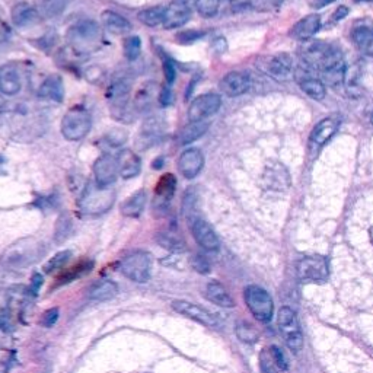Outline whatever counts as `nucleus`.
I'll return each instance as SVG.
<instances>
[{
	"instance_id": "obj_18",
	"label": "nucleus",
	"mask_w": 373,
	"mask_h": 373,
	"mask_svg": "<svg viewBox=\"0 0 373 373\" xmlns=\"http://www.w3.org/2000/svg\"><path fill=\"white\" fill-rule=\"evenodd\" d=\"M203 167H204V156L201 151L196 148L184 151L178 159V168L182 177L186 179L196 178L201 172Z\"/></svg>"
},
{
	"instance_id": "obj_47",
	"label": "nucleus",
	"mask_w": 373,
	"mask_h": 373,
	"mask_svg": "<svg viewBox=\"0 0 373 373\" xmlns=\"http://www.w3.org/2000/svg\"><path fill=\"white\" fill-rule=\"evenodd\" d=\"M268 351H270V356H272L273 362L276 363V366L279 369H282V370H286L287 369V360H286V358L283 355V351L279 350L276 346H273Z\"/></svg>"
},
{
	"instance_id": "obj_16",
	"label": "nucleus",
	"mask_w": 373,
	"mask_h": 373,
	"mask_svg": "<svg viewBox=\"0 0 373 373\" xmlns=\"http://www.w3.org/2000/svg\"><path fill=\"white\" fill-rule=\"evenodd\" d=\"M175 186H177V179L172 174H165L160 177L155 189V201H153L155 212L158 210V213H160L168 209V206L175 193Z\"/></svg>"
},
{
	"instance_id": "obj_60",
	"label": "nucleus",
	"mask_w": 373,
	"mask_h": 373,
	"mask_svg": "<svg viewBox=\"0 0 373 373\" xmlns=\"http://www.w3.org/2000/svg\"><path fill=\"white\" fill-rule=\"evenodd\" d=\"M369 235H370V242L373 244V226L370 227V231H369Z\"/></svg>"
},
{
	"instance_id": "obj_59",
	"label": "nucleus",
	"mask_w": 373,
	"mask_h": 373,
	"mask_svg": "<svg viewBox=\"0 0 373 373\" xmlns=\"http://www.w3.org/2000/svg\"><path fill=\"white\" fill-rule=\"evenodd\" d=\"M4 110H5V103L2 102V99H0V115H2Z\"/></svg>"
},
{
	"instance_id": "obj_30",
	"label": "nucleus",
	"mask_w": 373,
	"mask_h": 373,
	"mask_svg": "<svg viewBox=\"0 0 373 373\" xmlns=\"http://www.w3.org/2000/svg\"><path fill=\"white\" fill-rule=\"evenodd\" d=\"M204 295L212 303H215L217 306H222V308H234L235 306V302H234L232 296L229 295V292H227V290L217 282H210L209 284H207Z\"/></svg>"
},
{
	"instance_id": "obj_45",
	"label": "nucleus",
	"mask_w": 373,
	"mask_h": 373,
	"mask_svg": "<svg viewBox=\"0 0 373 373\" xmlns=\"http://www.w3.org/2000/svg\"><path fill=\"white\" fill-rule=\"evenodd\" d=\"M236 334L239 340L245 343H255L258 340V334L254 331V328L248 324H239L236 328Z\"/></svg>"
},
{
	"instance_id": "obj_62",
	"label": "nucleus",
	"mask_w": 373,
	"mask_h": 373,
	"mask_svg": "<svg viewBox=\"0 0 373 373\" xmlns=\"http://www.w3.org/2000/svg\"><path fill=\"white\" fill-rule=\"evenodd\" d=\"M370 122L373 124V114H372V118H370Z\"/></svg>"
},
{
	"instance_id": "obj_44",
	"label": "nucleus",
	"mask_w": 373,
	"mask_h": 373,
	"mask_svg": "<svg viewBox=\"0 0 373 373\" xmlns=\"http://www.w3.org/2000/svg\"><path fill=\"white\" fill-rule=\"evenodd\" d=\"M283 0H251V6L258 12H272L282 6Z\"/></svg>"
},
{
	"instance_id": "obj_6",
	"label": "nucleus",
	"mask_w": 373,
	"mask_h": 373,
	"mask_svg": "<svg viewBox=\"0 0 373 373\" xmlns=\"http://www.w3.org/2000/svg\"><path fill=\"white\" fill-rule=\"evenodd\" d=\"M92 126L91 114L82 107L69 110L63 120H61V134L70 141H77L84 139Z\"/></svg>"
},
{
	"instance_id": "obj_26",
	"label": "nucleus",
	"mask_w": 373,
	"mask_h": 373,
	"mask_svg": "<svg viewBox=\"0 0 373 373\" xmlns=\"http://www.w3.org/2000/svg\"><path fill=\"white\" fill-rule=\"evenodd\" d=\"M320 27L321 18L318 15H308L306 18L301 19L298 24H295L292 31H290V35L299 41H308L318 32Z\"/></svg>"
},
{
	"instance_id": "obj_36",
	"label": "nucleus",
	"mask_w": 373,
	"mask_h": 373,
	"mask_svg": "<svg viewBox=\"0 0 373 373\" xmlns=\"http://www.w3.org/2000/svg\"><path fill=\"white\" fill-rule=\"evenodd\" d=\"M322 75V82L325 87H331V88H339L343 85V82L346 79V65H344V60L340 61V63L331 66L329 69L321 72Z\"/></svg>"
},
{
	"instance_id": "obj_27",
	"label": "nucleus",
	"mask_w": 373,
	"mask_h": 373,
	"mask_svg": "<svg viewBox=\"0 0 373 373\" xmlns=\"http://www.w3.org/2000/svg\"><path fill=\"white\" fill-rule=\"evenodd\" d=\"M39 98L43 99H50V101H56V102H61L63 101L65 96V84H63V79L57 75H51L49 76L43 84L39 87L38 91Z\"/></svg>"
},
{
	"instance_id": "obj_1",
	"label": "nucleus",
	"mask_w": 373,
	"mask_h": 373,
	"mask_svg": "<svg viewBox=\"0 0 373 373\" xmlns=\"http://www.w3.org/2000/svg\"><path fill=\"white\" fill-rule=\"evenodd\" d=\"M68 41L76 54L85 56L101 47L102 32L95 20H79L68 31Z\"/></svg>"
},
{
	"instance_id": "obj_40",
	"label": "nucleus",
	"mask_w": 373,
	"mask_h": 373,
	"mask_svg": "<svg viewBox=\"0 0 373 373\" xmlns=\"http://www.w3.org/2000/svg\"><path fill=\"white\" fill-rule=\"evenodd\" d=\"M72 232V220L68 215H61L58 219H57V223H56V232H54V239L56 242H63L66 241V238L70 235Z\"/></svg>"
},
{
	"instance_id": "obj_24",
	"label": "nucleus",
	"mask_w": 373,
	"mask_h": 373,
	"mask_svg": "<svg viewBox=\"0 0 373 373\" xmlns=\"http://www.w3.org/2000/svg\"><path fill=\"white\" fill-rule=\"evenodd\" d=\"M296 79H298V84L301 87V89L309 96L315 101H322L325 98L327 89L324 82L314 77L310 73L308 72H302V69H299L296 72Z\"/></svg>"
},
{
	"instance_id": "obj_38",
	"label": "nucleus",
	"mask_w": 373,
	"mask_h": 373,
	"mask_svg": "<svg viewBox=\"0 0 373 373\" xmlns=\"http://www.w3.org/2000/svg\"><path fill=\"white\" fill-rule=\"evenodd\" d=\"M156 241L162 248H165V250H170L174 253L185 251V242L174 232H160L156 236Z\"/></svg>"
},
{
	"instance_id": "obj_13",
	"label": "nucleus",
	"mask_w": 373,
	"mask_h": 373,
	"mask_svg": "<svg viewBox=\"0 0 373 373\" xmlns=\"http://www.w3.org/2000/svg\"><path fill=\"white\" fill-rule=\"evenodd\" d=\"M264 70L277 82H287L293 77V60L287 53H279L265 60Z\"/></svg>"
},
{
	"instance_id": "obj_15",
	"label": "nucleus",
	"mask_w": 373,
	"mask_h": 373,
	"mask_svg": "<svg viewBox=\"0 0 373 373\" xmlns=\"http://www.w3.org/2000/svg\"><path fill=\"white\" fill-rule=\"evenodd\" d=\"M191 232L196 242L206 251H217L220 242L213 231V227L207 223L204 219L196 217L191 223Z\"/></svg>"
},
{
	"instance_id": "obj_57",
	"label": "nucleus",
	"mask_w": 373,
	"mask_h": 373,
	"mask_svg": "<svg viewBox=\"0 0 373 373\" xmlns=\"http://www.w3.org/2000/svg\"><path fill=\"white\" fill-rule=\"evenodd\" d=\"M41 283H43V277H41L39 274H34V277H32V290H34V292H37L38 287L41 286Z\"/></svg>"
},
{
	"instance_id": "obj_35",
	"label": "nucleus",
	"mask_w": 373,
	"mask_h": 373,
	"mask_svg": "<svg viewBox=\"0 0 373 373\" xmlns=\"http://www.w3.org/2000/svg\"><path fill=\"white\" fill-rule=\"evenodd\" d=\"M353 41L358 49L366 54L373 57V30L367 27H360L353 31Z\"/></svg>"
},
{
	"instance_id": "obj_17",
	"label": "nucleus",
	"mask_w": 373,
	"mask_h": 373,
	"mask_svg": "<svg viewBox=\"0 0 373 373\" xmlns=\"http://www.w3.org/2000/svg\"><path fill=\"white\" fill-rule=\"evenodd\" d=\"M263 181L265 184V186L268 190H273L276 193L284 191L290 186V174L289 171L283 167L282 163L274 162L270 163L264 171V177Z\"/></svg>"
},
{
	"instance_id": "obj_46",
	"label": "nucleus",
	"mask_w": 373,
	"mask_h": 373,
	"mask_svg": "<svg viewBox=\"0 0 373 373\" xmlns=\"http://www.w3.org/2000/svg\"><path fill=\"white\" fill-rule=\"evenodd\" d=\"M260 370L261 373H279L276 366H274V362L270 356V351L267 350H263L261 355H260Z\"/></svg>"
},
{
	"instance_id": "obj_55",
	"label": "nucleus",
	"mask_w": 373,
	"mask_h": 373,
	"mask_svg": "<svg viewBox=\"0 0 373 373\" xmlns=\"http://www.w3.org/2000/svg\"><path fill=\"white\" fill-rule=\"evenodd\" d=\"M229 2H231V6H232L235 11L244 9V8H246L248 5H251V0H229Z\"/></svg>"
},
{
	"instance_id": "obj_49",
	"label": "nucleus",
	"mask_w": 373,
	"mask_h": 373,
	"mask_svg": "<svg viewBox=\"0 0 373 373\" xmlns=\"http://www.w3.org/2000/svg\"><path fill=\"white\" fill-rule=\"evenodd\" d=\"M57 320H58V309L53 308V309H49L47 312L43 315V318H41V324H43L46 328H50L56 324Z\"/></svg>"
},
{
	"instance_id": "obj_8",
	"label": "nucleus",
	"mask_w": 373,
	"mask_h": 373,
	"mask_svg": "<svg viewBox=\"0 0 373 373\" xmlns=\"http://www.w3.org/2000/svg\"><path fill=\"white\" fill-rule=\"evenodd\" d=\"M279 328L287 347L298 353L303 347V336L299 327V321L290 308L284 306L279 312Z\"/></svg>"
},
{
	"instance_id": "obj_7",
	"label": "nucleus",
	"mask_w": 373,
	"mask_h": 373,
	"mask_svg": "<svg viewBox=\"0 0 373 373\" xmlns=\"http://www.w3.org/2000/svg\"><path fill=\"white\" fill-rule=\"evenodd\" d=\"M245 303L251 314L261 322H268L273 318V299L270 298L264 289L258 286H248L245 289Z\"/></svg>"
},
{
	"instance_id": "obj_9",
	"label": "nucleus",
	"mask_w": 373,
	"mask_h": 373,
	"mask_svg": "<svg viewBox=\"0 0 373 373\" xmlns=\"http://www.w3.org/2000/svg\"><path fill=\"white\" fill-rule=\"evenodd\" d=\"M296 273L301 282L324 283L328 279V261L321 255L305 257L298 263Z\"/></svg>"
},
{
	"instance_id": "obj_2",
	"label": "nucleus",
	"mask_w": 373,
	"mask_h": 373,
	"mask_svg": "<svg viewBox=\"0 0 373 373\" xmlns=\"http://www.w3.org/2000/svg\"><path fill=\"white\" fill-rule=\"evenodd\" d=\"M303 63L309 68L324 72L343 61V54L331 44L324 41H309L302 50Z\"/></svg>"
},
{
	"instance_id": "obj_10",
	"label": "nucleus",
	"mask_w": 373,
	"mask_h": 373,
	"mask_svg": "<svg viewBox=\"0 0 373 373\" xmlns=\"http://www.w3.org/2000/svg\"><path fill=\"white\" fill-rule=\"evenodd\" d=\"M130 92H132V84L127 79H118L113 82L111 87L108 88L107 98L114 117L122 118L124 114L127 113Z\"/></svg>"
},
{
	"instance_id": "obj_11",
	"label": "nucleus",
	"mask_w": 373,
	"mask_h": 373,
	"mask_svg": "<svg viewBox=\"0 0 373 373\" xmlns=\"http://www.w3.org/2000/svg\"><path fill=\"white\" fill-rule=\"evenodd\" d=\"M172 309L175 310V312L190 318V320H194L200 324H203L204 327H209V328H216L219 327V321L217 318L209 312V310L204 309L203 306H198L193 302H189V301H174L171 303Z\"/></svg>"
},
{
	"instance_id": "obj_29",
	"label": "nucleus",
	"mask_w": 373,
	"mask_h": 373,
	"mask_svg": "<svg viewBox=\"0 0 373 373\" xmlns=\"http://www.w3.org/2000/svg\"><path fill=\"white\" fill-rule=\"evenodd\" d=\"M101 19H102L103 27L115 35H122V34H127L132 31V24L126 18L118 15L117 12H113V11L102 12Z\"/></svg>"
},
{
	"instance_id": "obj_32",
	"label": "nucleus",
	"mask_w": 373,
	"mask_h": 373,
	"mask_svg": "<svg viewBox=\"0 0 373 373\" xmlns=\"http://www.w3.org/2000/svg\"><path fill=\"white\" fill-rule=\"evenodd\" d=\"M146 193L143 190L132 194L126 201L121 204V215L126 217H139L146 206Z\"/></svg>"
},
{
	"instance_id": "obj_34",
	"label": "nucleus",
	"mask_w": 373,
	"mask_h": 373,
	"mask_svg": "<svg viewBox=\"0 0 373 373\" xmlns=\"http://www.w3.org/2000/svg\"><path fill=\"white\" fill-rule=\"evenodd\" d=\"M159 95H160V91L158 89L156 84H146L137 92V96H136V101H134L136 107L140 111L149 110L153 106L156 99L159 101Z\"/></svg>"
},
{
	"instance_id": "obj_52",
	"label": "nucleus",
	"mask_w": 373,
	"mask_h": 373,
	"mask_svg": "<svg viewBox=\"0 0 373 373\" xmlns=\"http://www.w3.org/2000/svg\"><path fill=\"white\" fill-rule=\"evenodd\" d=\"M12 347V337L5 327L0 325V350H9Z\"/></svg>"
},
{
	"instance_id": "obj_56",
	"label": "nucleus",
	"mask_w": 373,
	"mask_h": 373,
	"mask_svg": "<svg viewBox=\"0 0 373 373\" xmlns=\"http://www.w3.org/2000/svg\"><path fill=\"white\" fill-rule=\"evenodd\" d=\"M347 13H348V8H346V6H339V9L334 12V15H333V19L334 20H341L343 18H346L347 16Z\"/></svg>"
},
{
	"instance_id": "obj_42",
	"label": "nucleus",
	"mask_w": 373,
	"mask_h": 373,
	"mask_svg": "<svg viewBox=\"0 0 373 373\" xmlns=\"http://www.w3.org/2000/svg\"><path fill=\"white\" fill-rule=\"evenodd\" d=\"M220 0H196V9L203 18H212L217 13Z\"/></svg>"
},
{
	"instance_id": "obj_25",
	"label": "nucleus",
	"mask_w": 373,
	"mask_h": 373,
	"mask_svg": "<svg viewBox=\"0 0 373 373\" xmlns=\"http://www.w3.org/2000/svg\"><path fill=\"white\" fill-rule=\"evenodd\" d=\"M41 15L39 11L27 5V4H18L12 9V20L13 24L19 28H28L39 23Z\"/></svg>"
},
{
	"instance_id": "obj_23",
	"label": "nucleus",
	"mask_w": 373,
	"mask_h": 373,
	"mask_svg": "<svg viewBox=\"0 0 373 373\" xmlns=\"http://www.w3.org/2000/svg\"><path fill=\"white\" fill-rule=\"evenodd\" d=\"M163 120L160 117H149L146 121H144L140 136H139V146L141 149H146L151 148L152 144H155L159 137L162 136V130H163Z\"/></svg>"
},
{
	"instance_id": "obj_51",
	"label": "nucleus",
	"mask_w": 373,
	"mask_h": 373,
	"mask_svg": "<svg viewBox=\"0 0 373 373\" xmlns=\"http://www.w3.org/2000/svg\"><path fill=\"white\" fill-rule=\"evenodd\" d=\"M193 265H194V268H196V270H197L198 273L206 274V273H209V272H210V264L207 263V260H206L204 257H201V255H196V257H194Z\"/></svg>"
},
{
	"instance_id": "obj_61",
	"label": "nucleus",
	"mask_w": 373,
	"mask_h": 373,
	"mask_svg": "<svg viewBox=\"0 0 373 373\" xmlns=\"http://www.w3.org/2000/svg\"><path fill=\"white\" fill-rule=\"evenodd\" d=\"M356 2H373V0H356Z\"/></svg>"
},
{
	"instance_id": "obj_37",
	"label": "nucleus",
	"mask_w": 373,
	"mask_h": 373,
	"mask_svg": "<svg viewBox=\"0 0 373 373\" xmlns=\"http://www.w3.org/2000/svg\"><path fill=\"white\" fill-rule=\"evenodd\" d=\"M70 4V0H41L39 15L44 18H56L63 13Z\"/></svg>"
},
{
	"instance_id": "obj_19",
	"label": "nucleus",
	"mask_w": 373,
	"mask_h": 373,
	"mask_svg": "<svg viewBox=\"0 0 373 373\" xmlns=\"http://www.w3.org/2000/svg\"><path fill=\"white\" fill-rule=\"evenodd\" d=\"M94 175H95V182L99 186H108L111 185L118 175V165L117 159L103 155L98 158L94 163Z\"/></svg>"
},
{
	"instance_id": "obj_41",
	"label": "nucleus",
	"mask_w": 373,
	"mask_h": 373,
	"mask_svg": "<svg viewBox=\"0 0 373 373\" xmlns=\"http://www.w3.org/2000/svg\"><path fill=\"white\" fill-rule=\"evenodd\" d=\"M124 56H126L127 60L134 61L139 58L140 53H141V41L139 37H129L124 39Z\"/></svg>"
},
{
	"instance_id": "obj_54",
	"label": "nucleus",
	"mask_w": 373,
	"mask_h": 373,
	"mask_svg": "<svg viewBox=\"0 0 373 373\" xmlns=\"http://www.w3.org/2000/svg\"><path fill=\"white\" fill-rule=\"evenodd\" d=\"M159 102L162 106H168L171 102V91L168 88H163L160 89V95H159Z\"/></svg>"
},
{
	"instance_id": "obj_14",
	"label": "nucleus",
	"mask_w": 373,
	"mask_h": 373,
	"mask_svg": "<svg viewBox=\"0 0 373 373\" xmlns=\"http://www.w3.org/2000/svg\"><path fill=\"white\" fill-rule=\"evenodd\" d=\"M191 18V6L186 0H174L170 6L165 9L163 27L167 30L181 28L189 23Z\"/></svg>"
},
{
	"instance_id": "obj_50",
	"label": "nucleus",
	"mask_w": 373,
	"mask_h": 373,
	"mask_svg": "<svg viewBox=\"0 0 373 373\" xmlns=\"http://www.w3.org/2000/svg\"><path fill=\"white\" fill-rule=\"evenodd\" d=\"M117 130H113L110 134H107V140L110 141V144H113V146H120L121 143L126 141L127 139V134L126 132H122V130H118V134H115Z\"/></svg>"
},
{
	"instance_id": "obj_21",
	"label": "nucleus",
	"mask_w": 373,
	"mask_h": 373,
	"mask_svg": "<svg viewBox=\"0 0 373 373\" xmlns=\"http://www.w3.org/2000/svg\"><path fill=\"white\" fill-rule=\"evenodd\" d=\"M118 174L122 179H132L140 174L141 160L140 158L130 149H122L117 155Z\"/></svg>"
},
{
	"instance_id": "obj_58",
	"label": "nucleus",
	"mask_w": 373,
	"mask_h": 373,
	"mask_svg": "<svg viewBox=\"0 0 373 373\" xmlns=\"http://www.w3.org/2000/svg\"><path fill=\"white\" fill-rule=\"evenodd\" d=\"M333 2H336V0H314L312 5H314V8H324V6L333 4Z\"/></svg>"
},
{
	"instance_id": "obj_28",
	"label": "nucleus",
	"mask_w": 373,
	"mask_h": 373,
	"mask_svg": "<svg viewBox=\"0 0 373 373\" xmlns=\"http://www.w3.org/2000/svg\"><path fill=\"white\" fill-rule=\"evenodd\" d=\"M339 129V121L334 118H325L321 122H318V126L312 130L310 134V143L315 144V146H324V144L334 136V133Z\"/></svg>"
},
{
	"instance_id": "obj_31",
	"label": "nucleus",
	"mask_w": 373,
	"mask_h": 373,
	"mask_svg": "<svg viewBox=\"0 0 373 373\" xmlns=\"http://www.w3.org/2000/svg\"><path fill=\"white\" fill-rule=\"evenodd\" d=\"M118 293V286L113 280H101L95 283L91 289L88 298L95 302H107L117 296Z\"/></svg>"
},
{
	"instance_id": "obj_12",
	"label": "nucleus",
	"mask_w": 373,
	"mask_h": 373,
	"mask_svg": "<svg viewBox=\"0 0 373 373\" xmlns=\"http://www.w3.org/2000/svg\"><path fill=\"white\" fill-rule=\"evenodd\" d=\"M222 106V99L216 94H206L196 98L189 110L190 121H206V118L212 117L219 111Z\"/></svg>"
},
{
	"instance_id": "obj_39",
	"label": "nucleus",
	"mask_w": 373,
	"mask_h": 373,
	"mask_svg": "<svg viewBox=\"0 0 373 373\" xmlns=\"http://www.w3.org/2000/svg\"><path fill=\"white\" fill-rule=\"evenodd\" d=\"M139 20L141 24H144L146 27H158L160 24H163V18H165V9L160 6H153V8H148L141 12H139L137 15Z\"/></svg>"
},
{
	"instance_id": "obj_5",
	"label": "nucleus",
	"mask_w": 373,
	"mask_h": 373,
	"mask_svg": "<svg viewBox=\"0 0 373 373\" xmlns=\"http://www.w3.org/2000/svg\"><path fill=\"white\" fill-rule=\"evenodd\" d=\"M120 272L134 283H148L152 273V257L149 253L134 251L120 263Z\"/></svg>"
},
{
	"instance_id": "obj_3",
	"label": "nucleus",
	"mask_w": 373,
	"mask_h": 373,
	"mask_svg": "<svg viewBox=\"0 0 373 373\" xmlns=\"http://www.w3.org/2000/svg\"><path fill=\"white\" fill-rule=\"evenodd\" d=\"M43 244L34 238L20 239L12 244L2 255V264L11 268H24L43 255Z\"/></svg>"
},
{
	"instance_id": "obj_4",
	"label": "nucleus",
	"mask_w": 373,
	"mask_h": 373,
	"mask_svg": "<svg viewBox=\"0 0 373 373\" xmlns=\"http://www.w3.org/2000/svg\"><path fill=\"white\" fill-rule=\"evenodd\" d=\"M115 194L108 186L88 184L79 200L80 210L88 216H101L114 206Z\"/></svg>"
},
{
	"instance_id": "obj_48",
	"label": "nucleus",
	"mask_w": 373,
	"mask_h": 373,
	"mask_svg": "<svg viewBox=\"0 0 373 373\" xmlns=\"http://www.w3.org/2000/svg\"><path fill=\"white\" fill-rule=\"evenodd\" d=\"M204 35V32L201 31H184L181 34L177 35V38L179 39V43H194V41L200 39Z\"/></svg>"
},
{
	"instance_id": "obj_43",
	"label": "nucleus",
	"mask_w": 373,
	"mask_h": 373,
	"mask_svg": "<svg viewBox=\"0 0 373 373\" xmlns=\"http://www.w3.org/2000/svg\"><path fill=\"white\" fill-rule=\"evenodd\" d=\"M72 257V253L70 251H61L58 254H56L44 267V270L47 274H51V273H56L57 270H60V268H63L66 265V263L70 260Z\"/></svg>"
},
{
	"instance_id": "obj_20",
	"label": "nucleus",
	"mask_w": 373,
	"mask_h": 373,
	"mask_svg": "<svg viewBox=\"0 0 373 373\" xmlns=\"http://www.w3.org/2000/svg\"><path fill=\"white\" fill-rule=\"evenodd\" d=\"M251 87L250 76L242 72H231L225 75L220 82V89L227 96H239Z\"/></svg>"
},
{
	"instance_id": "obj_22",
	"label": "nucleus",
	"mask_w": 373,
	"mask_h": 373,
	"mask_svg": "<svg viewBox=\"0 0 373 373\" xmlns=\"http://www.w3.org/2000/svg\"><path fill=\"white\" fill-rule=\"evenodd\" d=\"M20 87H23V82H20V75L15 65H4L0 68V94L13 96L20 91Z\"/></svg>"
},
{
	"instance_id": "obj_53",
	"label": "nucleus",
	"mask_w": 373,
	"mask_h": 373,
	"mask_svg": "<svg viewBox=\"0 0 373 373\" xmlns=\"http://www.w3.org/2000/svg\"><path fill=\"white\" fill-rule=\"evenodd\" d=\"M163 73H165V79H167L168 84H172V82L175 80V68L167 58L163 60Z\"/></svg>"
},
{
	"instance_id": "obj_33",
	"label": "nucleus",
	"mask_w": 373,
	"mask_h": 373,
	"mask_svg": "<svg viewBox=\"0 0 373 373\" xmlns=\"http://www.w3.org/2000/svg\"><path fill=\"white\" fill-rule=\"evenodd\" d=\"M207 129H209V122L191 121L179 132L178 140L181 144H191L193 141L198 140L207 132Z\"/></svg>"
}]
</instances>
